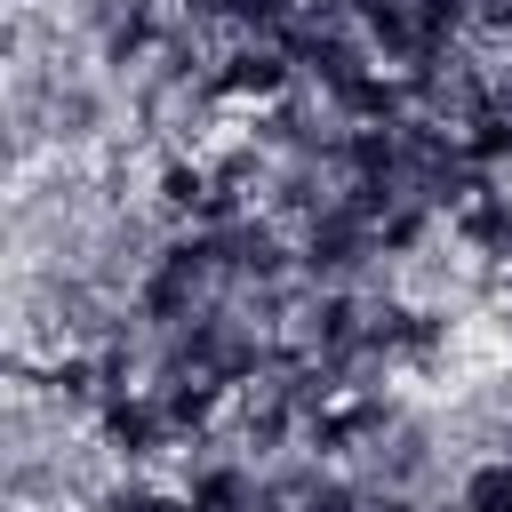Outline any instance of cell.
Masks as SVG:
<instances>
[{
	"label": "cell",
	"mask_w": 512,
	"mask_h": 512,
	"mask_svg": "<svg viewBox=\"0 0 512 512\" xmlns=\"http://www.w3.org/2000/svg\"><path fill=\"white\" fill-rule=\"evenodd\" d=\"M448 512H512V448H504V440L456 464V480H448Z\"/></svg>",
	"instance_id": "6da1fadb"
}]
</instances>
